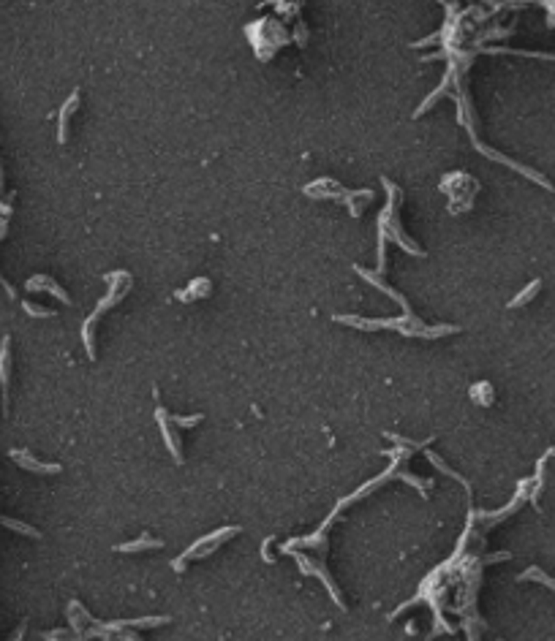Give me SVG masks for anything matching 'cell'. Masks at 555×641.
<instances>
[{"label":"cell","instance_id":"cell-1","mask_svg":"<svg viewBox=\"0 0 555 641\" xmlns=\"http://www.w3.org/2000/svg\"><path fill=\"white\" fill-rule=\"evenodd\" d=\"M27 288H30V291H36V288H44V291H52L55 296H60V299H63L66 304L71 302V299L66 296V291H63V288H58V285L52 283V280H49L47 275H38V280H30V283H27Z\"/></svg>","mask_w":555,"mask_h":641},{"label":"cell","instance_id":"cell-2","mask_svg":"<svg viewBox=\"0 0 555 641\" xmlns=\"http://www.w3.org/2000/svg\"><path fill=\"white\" fill-rule=\"evenodd\" d=\"M11 457H14V459H19V465H25V468H30V470H38V473H58V470H60L58 465H41V462H33V459H25V457H22V454H19L16 448L11 451Z\"/></svg>","mask_w":555,"mask_h":641},{"label":"cell","instance_id":"cell-3","mask_svg":"<svg viewBox=\"0 0 555 641\" xmlns=\"http://www.w3.org/2000/svg\"><path fill=\"white\" fill-rule=\"evenodd\" d=\"M0 380H3V400H5V386H8V337L3 340V351H0Z\"/></svg>","mask_w":555,"mask_h":641},{"label":"cell","instance_id":"cell-4","mask_svg":"<svg viewBox=\"0 0 555 641\" xmlns=\"http://www.w3.org/2000/svg\"><path fill=\"white\" fill-rule=\"evenodd\" d=\"M526 579H539L542 584H547V587H553V590H555V579H550V576H547V573H545L542 568H528L526 573H523V576H520V581H526Z\"/></svg>","mask_w":555,"mask_h":641},{"label":"cell","instance_id":"cell-5","mask_svg":"<svg viewBox=\"0 0 555 641\" xmlns=\"http://www.w3.org/2000/svg\"><path fill=\"white\" fill-rule=\"evenodd\" d=\"M145 546L158 549L161 541H150L147 535H142V541H137V544H123V546H117V549H120V552H139V549H145Z\"/></svg>","mask_w":555,"mask_h":641},{"label":"cell","instance_id":"cell-6","mask_svg":"<svg viewBox=\"0 0 555 641\" xmlns=\"http://www.w3.org/2000/svg\"><path fill=\"white\" fill-rule=\"evenodd\" d=\"M74 106H77V93L71 95V101L66 104V109H63V114H60V142H66V128H69L66 123H69V114L74 112Z\"/></svg>","mask_w":555,"mask_h":641},{"label":"cell","instance_id":"cell-7","mask_svg":"<svg viewBox=\"0 0 555 641\" xmlns=\"http://www.w3.org/2000/svg\"><path fill=\"white\" fill-rule=\"evenodd\" d=\"M539 288H542V280H534V283L528 285V288H526V291H523V293H520L517 299H512V302H509V307H517V304H526V302H528V299H531V296H534V293H536Z\"/></svg>","mask_w":555,"mask_h":641},{"label":"cell","instance_id":"cell-8","mask_svg":"<svg viewBox=\"0 0 555 641\" xmlns=\"http://www.w3.org/2000/svg\"><path fill=\"white\" fill-rule=\"evenodd\" d=\"M0 522H3V524H8V527H14V530H19V533H27V535H33V538H38V533H36L33 527H27V524H19V522H11V519H3V516H0Z\"/></svg>","mask_w":555,"mask_h":641},{"label":"cell","instance_id":"cell-9","mask_svg":"<svg viewBox=\"0 0 555 641\" xmlns=\"http://www.w3.org/2000/svg\"><path fill=\"white\" fill-rule=\"evenodd\" d=\"M25 310H27L30 315H38V318H49V315H52V310H44V307H36V304H30V302H25Z\"/></svg>","mask_w":555,"mask_h":641}]
</instances>
